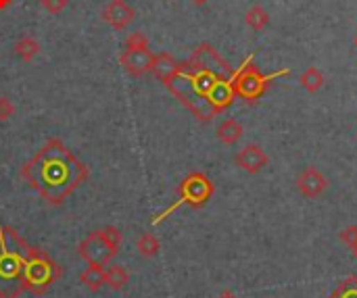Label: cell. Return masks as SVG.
<instances>
[{
	"instance_id": "6da1fadb",
	"label": "cell",
	"mask_w": 357,
	"mask_h": 298,
	"mask_svg": "<svg viewBox=\"0 0 357 298\" xmlns=\"http://www.w3.org/2000/svg\"><path fill=\"white\" fill-rule=\"evenodd\" d=\"M61 279L59 263L9 225H0V298H19L30 292L47 294Z\"/></svg>"
},
{
	"instance_id": "7a4b0ae2",
	"label": "cell",
	"mask_w": 357,
	"mask_h": 298,
	"mask_svg": "<svg viewBox=\"0 0 357 298\" xmlns=\"http://www.w3.org/2000/svg\"><path fill=\"white\" fill-rule=\"evenodd\" d=\"M22 177L51 207H61L90 177V169L61 140L53 138L22 165Z\"/></svg>"
},
{
	"instance_id": "3957f363",
	"label": "cell",
	"mask_w": 357,
	"mask_h": 298,
	"mask_svg": "<svg viewBox=\"0 0 357 298\" xmlns=\"http://www.w3.org/2000/svg\"><path fill=\"white\" fill-rule=\"evenodd\" d=\"M165 88L199 119V121H203V123H207V121H211L215 115H219L217 111H215V107L211 105V100L199 90V86L194 84V80H192V76H190V71L184 67V63H180V69H178V73L165 84Z\"/></svg>"
},
{
	"instance_id": "277c9868",
	"label": "cell",
	"mask_w": 357,
	"mask_h": 298,
	"mask_svg": "<svg viewBox=\"0 0 357 298\" xmlns=\"http://www.w3.org/2000/svg\"><path fill=\"white\" fill-rule=\"evenodd\" d=\"M288 73H290L288 69H280L276 73L265 76V73H261L253 65V55H249L242 61V65L238 69H234V73H232V88H234V94L238 98H242L249 105H255L267 92L272 82H276L278 78H286Z\"/></svg>"
},
{
	"instance_id": "5b68a950",
	"label": "cell",
	"mask_w": 357,
	"mask_h": 298,
	"mask_svg": "<svg viewBox=\"0 0 357 298\" xmlns=\"http://www.w3.org/2000/svg\"><path fill=\"white\" fill-rule=\"evenodd\" d=\"M213 192H215V186H213V182H211L205 173H201V171L188 173V175L182 179L180 188H178V200H176L172 207H167L163 213H159V215L153 219V225H159L163 219H167V217H169L174 211H178L180 207H190V209H201V207H205V204L211 200Z\"/></svg>"
},
{
	"instance_id": "8992f818",
	"label": "cell",
	"mask_w": 357,
	"mask_h": 298,
	"mask_svg": "<svg viewBox=\"0 0 357 298\" xmlns=\"http://www.w3.org/2000/svg\"><path fill=\"white\" fill-rule=\"evenodd\" d=\"M122 240H124L122 229H117L115 225H107V227L97 229L90 236H86L84 242H80L78 252L88 265L107 267V263L119 252Z\"/></svg>"
},
{
	"instance_id": "52a82bcc",
	"label": "cell",
	"mask_w": 357,
	"mask_h": 298,
	"mask_svg": "<svg viewBox=\"0 0 357 298\" xmlns=\"http://www.w3.org/2000/svg\"><path fill=\"white\" fill-rule=\"evenodd\" d=\"M119 63L134 78H142L151 73L153 53L149 49V38L144 36V32H134L126 40V51L122 53Z\"/></svg>"
},
{
	"instance_id": "ba28073f",
	"label": "cell",
	"mask_w": 357,
	"mask_h": 298,
	"mask_svg": "<svg viewBox=\"0 0 357 298\" xmlns=\"http://www.w3.org/2000/svg\"><path fill=\"white\" fill-rule=\"evenodd\" d=\"M186 67L197 69V71H207V73H213L217 78H232V73H234L230 63L207 42L199 44L194 49V53L186 61Z\"/></svg>"
},
{
	"instance_id": "9c48e42d",
	"label": "cell",
	"mask_w": 357,
	"mask_h": 298,
	"mask_svg": "<svg viewBox=\"0 0 357 298\" xmlns=\"http://www.w3.org/2000/svg\"><path fill=\"white\" fill-rule=\"evenodd\" d=\"M103 19L115 32H124L136 19V11H134V7L128 5V0H111V3L103 9Z\"/></svg>"
},
{
	"instance_id": "30bf717a",
	"label": "cell",
	"mask_w": 357,
	"mask_h": 298,
	"mask_svg": "<svg viewBox=\"0 0 357 298\" xmlns=\"http://www.w3.org/2000/svg\"><path fill=\"white\" fill-rule=\"evenodd\" d=\"M326 188H328V179L315 167H305L297 177V190L305 198H317L324 194Z\"/></svg>"
},
{
	"instance_id": "8fae6325",
	"label": "cell",
	"mask_w": 357,
	"mask_h": 298,
	"mask_svg": "<svg viewBox=\"0 0 357 298\" xmlns=\"http://www.w3.org/2000/svg\"><path fill=\"white\" fill-rule=\"evenodd\" d=\"M234 163L247 173H259L263 167H267L269 157L259 144H247L242 150H238V155L234 157Z\"/></svg>"
},
{
	"instance_id": "7c38bea8",
	"label": "cell",
	"mask_w": 357,
	"mask_h": 298,
	"mask_svg": "<svg viewBox=\"0 0 357 298\" xmlns=\"http://www.w3.org/2000/svg\"><path fill=\"white\" fill-rule=\"evenodd\" d=\"M180 69V63L169 55V53H159L153 55V63H151V73L165 86Z\"/></svg>"
},
{
	"instance_id": "4fadbf2b",
	"label": "cell",
	"mask_w": 357,
	"mask_h": 298,
	"mask_svg": "<svg viewBox=\"0 0 357 298\" xmlns=\"http://www.w3.org/2000/svg\"><path fill=\"white\" fill-rule=\"evenodd\" d=\"M215 134H217V140H219L222 144L234 146V144L242 138L244 130H242V125H240L236 119H226V121L219 123V128H217Z\"/></svg>"
},
{
	"instance_id": "5bb4252c",
	"label": "cell",
	"mask_w": 357,
	"mask_h": 298,
	"mask_svg": "<svg viewBox=\"0 0 357 298\" xmlns=\"http://www.w3.org/2000/svg\"><path fill=\"white\" fill-rule=\"evenodd\" d=\"M80 281L90 292H99L105 286V267H101V265H88L84 269V273L80 275Z\"/></svg>"
},
{
	"instance_id": "9a60e30c",
	"label": "cell",
	"mask_w": 357,
	"mask_h": 298,
	"mask_svg": "<svg viewBox=\"0 0 357 298\" xmlns=\"http://www.w3.org/2000/svg\"><path fill=\"white\" fill-rule=\"evenodd\" d=\"M13 51H15V57H17V59H22L24 63H30V61H34L36 55L40 53V44H38V40H34L32 36H24V38L17 40V44H15Z\"/></svg>"
},
{
	"instance_id": "2e32d148",
	"label": "cell",
	"mask_w": 357,
	"mask_h": 298,
	"mask_svg": "<svg viewBox=\"0 0 357 298\" xmlns=\"http://www.w3.org/2000/svg\"><path fill=\"white\" fill-rule=\"evenodd\" d=\"M136 250H138V254H140V256H144V258H153V256H157V254H159V250H161V242H159V238H157L155 234L144 231V234H140V236H138V240H136Z\"/></svg>"
},
{
	"instance_id": "e0dca14e",
	"label": "cell",
	"mask_w": 357,
	"mask_h": 298,
	"mask_svg": "<svg viewBox=\"0 0 357 298\" xmlns=\"http://www.w3.org/2000/svg\"><path fill=\"white\" fill-rule=\"evenodd\" d=\"M130 283V275L124 267L113 265V267H105V286H109L111 290L119 292Z\"/></svg>"
},
{
	"instance_id": "ac0fdd59",
	"label": "cell",
	"mask_w": 357,
	"mask_h": 298,
	"mask_svg": "<svg viewBox=\"0 0 357 298\" xmlns=\"http://www.w3.org/2000/svg\"><path fill=\"white\" fill-rule=\"evenodd\" d=\"M244 21H247V26H249L253 32H263V30L269 26V13H267L263 7L255 5V7H251V9L247 11Z\"/></svg>"
},
{
	"instance_id": "d6986e66",
	"label": "cell",
	"mask_w": 357,
	"mask_h": 298,
	"mask_svg": "<svg viewBox=\"0 0 357 298\" xmlns=\"http://www.w3.org/2000/svg\"><path fill=\"white\" fill-rule=\"evenodd\" d=\"M299 84H301L303 90H307L309 94H315V92L322 90V86H324V73H322L317 67H307V69L301 73Z\"/></svg>"
},
{
	"instance_id": "ffe728a7",
	"label": "cell",
	"mask_w": 357,
	"mask_h": 298,
	"mask_svg": "<svg viewBox=\"0 0 357 298\" xmlns=\"http://www.w3.org/2000/svg\"><path fill=\"white\" fill-rule=\"evenodd\" d=\"M328 298H357V275L344 277Z\"/></svg>"
},
{
	"instance_id": "44dd1931",
	"label": "cell",
	"mask_w": 357,
	"mask_h": 298,
	"mask_svg": "<svg viewBox=\"0 0 357 298\" xmlns=\"http://www.w3.org/2000/svg\"><path fill=\"white\" fill-rule=\"evenodd\" d=\"M338 238H340V242H344L349 248H355V246H357V225H347L344 229L338 231Z\"/></svg>"
},
{
	"instance_id": "7402d4cb",
	"label": "cell",
	"mask_w": 357,
	"mask_h": 298,
	"mask_svg": "<svg viewBox=\"0 0 357 298\" xmlns=\"http://www.w3.org/2000/svg\"><path fill=\"white\" fill-rule=\"evenodd\" d=\"M15 115V105L11 103V98L0 96V121H9Z\"/></svg>"
},
{
	"instance_id": "603a6c76",
	"label": "cell",
	"mask_w": 357,
	"mask_h": 298,
	"mask_svg": "<svg viewBox=\"0 0 357 298\" xmlns=\"http://www.w3.org/2000/svg\"><path fill=\"white\" fill-rule=\"evenodd\" d=\"M42 7H44V11H47V13H51V15H59V13H63V11H65L67 0H42Z\"/></svg>"
},
{
	"instance_id": "cb8c5ba5",
	"label": "cell",
	"mask_w": 357,
	"mask_h": 298,
	"mask_svg": "<svg viewBox=\"0 0 357 298\" xmlns=\"http://www.w3.org/2000/svg\"><path fill=\"white\" fill-rule=\"evenodd\" d=\"M215 298H238V296H236L232 290H224V292H222V294H217Z\"/></svg>"
},
{
	"instance_id": "d4e9b609",
	"label": "cell",
	"mask_w": 357,
	"mask_h": 298,
	"mask_svg": "<svg viewBox=\"0 0 357 298\" xmlns=\"http://www.w3.org/2000/svg\"><path fill=\"white\" fill-rule=\"evenodd\" d=\"M11 5V0H0V11H5Z\"/></svg>"
},
{
	"instance_id": "484cf974",
	"label": "cell",
	"mask_w": 357,
	"mask_h": 298,
	"mask_svg": "<svg viewBox=\"0 0 357 298\" xmlns=\"http://www.w3.org/2000/svg\"><path fill=\"white\" fill-rule=\"evenodd\" d=\"M192 3H194V5H199V7H201V5H205V3H207V0H192Z\"/></svg>"
},
{
	"instance_id": "4316f807",
	"label": "cell",
	"mask_w": 357,
	"mask_h": 298,
	"mask_svg": "<svg viewBox=\"0 0 357 298\" xmlns=\"http://www.w3.org/2000/svg\"><path fill=\"white\" fill-rule=\"evenodd\" d=\"M351 250H353V256L357 258V246H355V248H351Z\"/></svg>"
},
{
	"instance_id": "83f0119b",
	"label": "cell",
	"mask_w": 357,
	"mask_h": 298,
	"mask_svg": "<svg viewBox=\"0 0 357 298\" xmlns=\"http://www.w3.org/2000/svg\"><path fill=\"white\" fill-rule=\"evenodd\" d=\"M355 49H357V36H355Z\"/></svg>"
}]
</instances>
